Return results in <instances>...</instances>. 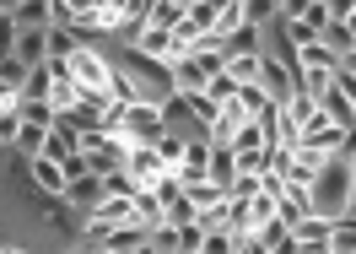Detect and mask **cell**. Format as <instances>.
Returning a JSON list of instances; mask_svg holds the SVG:
<instances>
[{
  "instance_id": "13",
  "label": "cell",
  "mask_w": 356,
  "mask_h": 254,
  "mask_svg": "<svg viewBox=\"0 0 356 254\" xmlns=\"http://www.w3.org/2000/svg\"><path fill=\"white\" fill-rule=\"evenodd\" d=\"M168 70H173V93H205V81H211V70H205L195 54H178Z\"/></svg>"
},
{
  "instance_id": "17",
  "label": "cell",
  "mask_w": 356,
  "mask_h": 254,
  "mask_svg": "<svg viewBox=\"0 0 356 254\" xmlns=\"http://www.w3.org/2000/svg\"><path fill=\"white\" fill-rule=\"evenodd\" d=\"M216 184H232V173H238V152H232V141H211V168H205Z\"/></svg>"
},
{
  "instance_id": "22",
  "label": "cell",
  "mask_w": 356,
  "mask_h": 254,
  "mask_svg": "<svg viewBox=\"0 0 356 254\" xmlns=\"http://www.w3.org/2000/svg\"><path fill=\"white\" fill-rule=\"evenodd\" d=\"M135 222L152 232L162 222V200H156V189H135Z\"/></svg>"
},
{
  "instance_id": "38",
  "label": "cell",
  "mask_w": 356,
  "mask_h": 254,
  "mask_svg": "<svg viewBox=\"0 0 356 254\" xmlns=\"http://www.w3.org/2000/svg\"><path fill=\"white\" fill-rule=\"evenodd\" d=\"M340 27L351 33V44H356V6H351V11H346V22H340Z\"/></svg>"
},
{
  "instance_id": "25",
  "label": "cell",
  "mask_w": 356,
  "mask_h": 254,
  "mask_svg": "<svg viewBox=\"0 0 356 254\" xmlns=\"http://www.w3.org/2000/svg\"><path fill=\"white\" fill-rule=\"evenodd\" d=\"M44 136H49V125H27V119H22V130H17L11 146H17L22 157H38V152H44Z\"/></svg>"
},
{
  "instance_id": "30",
  "label": "cell",
  "mask_w": 356,
  "mask_h": 254,
  "mask_svg": "<svg viewBox=\"0 0 356 254\" xmlns=\"http://www.w3.org/2000/svg\"><path fill=\"white\" fill-rule=\"evenodd\" d=\"M103 189H108V195H135V173L119 162V168H108V173H103Z\"/></svg>"
},
{
  "instance_id": "10",
  "label": "cell",
  "mask_w": 356,
  "mask_h": 254,
  "mask_svg": "<svg viewBox=\"0 0 356 254\" xmlns=\"http://www.w3.org/2000/svg\"><path fill=\"white\" fill-rule=\"evenodd\" d=\"M205 168H211V136H189L184 141V162H178L173 173L184 179V184H195V179H211Z\"/></svg>"
},
{
  "instance_id": "12",
  "label": "cell",
  "mask_w": 356,
  "mask_h": 254,
  "mask_svg": "<svg viewBox=\"0 0 356 254\" xmlns=\"http://www.w3.org/2000/svg\"><path fill=\"white\" fill-rule=\"evenodd\" d=\"M103 195H108V189H103V173H92V168H87V173H76V179L65 184V200H70L76 211H81V216H87V211L97 206Z\"/></svg>"
},
{
  "instance_id": "34",
  "label": "cell",
  "mask_w": 356,
  "mask_h": 254,
  "mask_svg": "<svg viewBox=\"0 0 356 254\" xmlns=\"http://www.w3.org/2000/svg\"><path fill=\"white\" fill-rule=\"evenodd\" d=\"M259 189V173H232V184H227V195H238V200H248Z\"/></svg>"
},
{
  "instance_id": "18",
  "label": "cell",
  "mask_w": 356,
  "mask_h": 254,
  "mask_svg": "<svg viewBox=\"0 0 356 254\" xmlns=\"http://www.w3.org/2000/svg\"><path fill=\"white\" fill-rule=\"evenodd\" d=\"M17 60L44 65V60H49V27H22V38H17Z\"/></svg>"
},
{
  "instance_id": "16",
  "label": "cell",
  "mask_w": 356,
  "mask_h": 254,
  "mask_svg": "<svg viewBox=\"0 0 356 254\" xmlns=\"http://www.w3.org/2000/svg\"><path fill=\"white\" fill-rule=\"evenodd\" d=\"M254 232H259V249H265V254H297V249H291V222H286V216L259 222Z\"/></svg>"
},
{
  "instance_id": "29",
  "label": "cell",
  "mask_w": 356,
  "mask_h": 254,
  "mask_svg": "<svg viewBox=\"0 0 356 254\" xmlns=\"http://www.w3.org/2000/svg\"><path fill=\"white\" fill-rule=\"evenodd\" d=\"M184 141H189V136H178V130H162V136H156V152H162V162H168V168H178V162H184Z\"/></svg>"
},
{
  "instance_id": "23",
  "label": "cell",
  "mask_w": 356,
  "mask_h": 254,
  "mask_svg": "<svg viewBox=\"0 0 356 254\" xmlns=\"http://www.w3.org/2000/svg\"><path fill=\"white\" fill-rule=\"evenodd\" d=\"M184 189H189L195 211H205V206H222V200H227V189L216 184V179H195V184H184Z\"/></svg>"
},
{
  "instance_id": "21",
  "label": "cell",
  "mask_w": 356,
  "mask_h": 254,
  "mask_svg": "<svg viewBox=\"0 0 356 254\" xmlns=\"http://www.w3.org/2000/svg\"><path fill=\"white\" fill-rule=\"evenodd\" d=\"M227 76L243 87V81H259V49H243V54H232L227 60Z\"/></svg>"
},
{
  "instance_id": "19",
  "label": "cell",
  "mask_w": 356,
  "mask_h": 254,
  "mask_svg": "<svg viewBox=\"0 0 356 254\" xmlns=\"http://www.w3.org/2000/svg\"><path fill=\"white\" fill-rule=\"evenodd\" d=\"M248 216H254V228H259V222H275V216H281V195L259 184L254 195H248Z\"/></svg>"
},
{
  "instance_id": "11",
  "label": "cell",
  "mask_w": 356,
  "mask_h": 254,
  "mask_svg": "<svg viewBox=\"0 0 356 254\" xmlns=\"http://www.w3.org/2000/svg\"><path fill=\"white\" fill-rule=\"evenodd\" d=\"M302 141H308V146H324V152H340L346 130H340V125H334V119L324 114V109H313V114L302 119Z\"/></svg>"
},
{
  "instance_id": "15",
  "label": "cell",
  "mask_w": 356,
  "mask_h": 254,
  "mask_svg": "<svg viewBox=\"0 0 356 254\" xmlns=\"http://www.w3.org/2000/svg\"><path fill=\"white\" fill-rule=\"evenodd\" d=\"M130 49H140L146 60H162V65H168V60H173V27H140V38H135Z\"/></svg>"
},
{
  "instance_id": "14",
  "label": "cell",
  "mask_w": 356,
  "mask_h": 254,
  "mask_svg": "<svg viewBox=\"0 0 356 254\" xmlns=\"http://www.w3.org/2000/svg\"><path fill=\"white\" fill-rule=\"evenodd\" d=\"M318 109H324V114H330L340 130H351V125H356V103L346 97V87H340V81H330V87L318 93Z\"/></svg>"
},
{
  "instance_id": "2",
  "label": "cell",
  "mask_w": 356,
  "mask_h": 254,
  "mask_svg": "<svg viewBox=\"0 0 356 254\" xmlns=\"http://www.w3.org/2000/svg\"><path fill=\"white\" fill-rule=\"evenodd\" d=\"M168 130V119H162V103L156 97H135L130 109H124V125L113 130V141H124V146H135V141H152L156 146V136Z\"/></svg>"
},
{
  "instance_id": "27",
  "label": "cell",
  "mask_w": 356,
  "mask_h": 254,
  "mask_svg": "<svg viewBox=\"0 0 356 254\" xmlns=\"http://www.w3.org/2000/svg\"><path fill=\"white\" fill-rule=\"evenodd\" d=\"M11 17H17V27H49V0H22Z\"/></svg>"
},
{
  "instance_id": "32",
  "label": "cell",
  "mask_w": 356,
  "mask_h": 254,
  "mask_svg": "<svg viewBox=\"0 0 356 254\" xmlns=\"http://www.w3.org/2000/svg\"><path fill=\"white\" fill-rule=\"evenodd\" d=\"M243 27V0H222V17H216V33H238Z\"/></svg>"
},
{
  "instance_id": "39",
  "label": "cell",
  "mask_w": 356,
  "mask_h": 254,
  "mask_svg": "<svg viewBox=\"0 0 356 254\" xmlns=\"http://www.w3.org/2000/svg\"><path fill=\"white\" fill-rule=\"evenodd\" d=\"M70 6H76V11H81V17H87V11H97V6H103V0H70Z\"/></svg>"
},
{
  "instance_id": "24",
  "label": "cell",
  "mask_w": 356,
  "mask_h": 254,
  "mask_svg": "<svg viewBox=\"0 0 356 254\" xmlns=\"http://www.w3.org/2000/svg\"><path fill=\"white\" fill-rule=\"evenodd\" d=\"M76 49H81V38H76L70 27H54V22H49V60H70Z\"/></svg>"
},
{
  "instance_id": "8",
  "label": "cell",
  "mask_w": 356,
  "mask_h": 254,
  "mask_svg": "<svg viewBox=\"0 0 356 254\" xmlns=\"http://www.w3.org/2000/svg\"><path fill=\"white\" fill-rule=\"evenodd\" d=\"M92 249H103V254H146V228H140V222H119V228H108Z\"/></svg>"
},
{
  "instance_id": "6",
  "label": "cell",
  "mask_w": 356,
  "mask_h": 254,
  "mask_svg": "<svg viewBox=\"0 0 356 254\" xmlns=\"http://www.w3.org/2000/svg\"><path fill=\"white\" fill-rule=\"evenodd\" d=\"M330 232H334V222L330 216H302L297 228H291V249L297 254H330Z\"/></svg>"
},
{
  "instance_id": "31",
  "label": "cell",
  "mask_w": 356,
  "mask_h": 254,
  "mask_svg": "<svg viewBox=\"0 0 356 254\" xmlns=\"http://www.w3.org/2000/svg\"><path fill=\"white\" fill-rule=\"evenodd\" d=\"M17 38H22L17 17H11V11H0V60H6V54H17Z\"/></svg>"
},
{
  "instance_id": "4",
  "label": "cell",
  "mask_w": 356,
  "mask_h": 254,
  "mask_svg": "<svg viewBox=\"0 0 356 254\" xmlns=\"http://www.w3.org/2000/svg\"><path fill=\"white\" fill-rule=\"evenodd\" d=\"M124 168L135 173V189H152L162 173H173V168L162 162V152H156L152 141H135V146H130V157H124Z\"/></svg>"
},
{
  "instance_id": "37",
  "label": "cell",
  "mask_w": 356,
  "mask_h": 254,
  "mask_svg": "<svg viewBox=\"0 0 356 254\" xmlns=\"http://www.w3.org/2000/svg\"><path fill=\"white\" fill-rule=\"evenodd\" d=\"M17 97H22V93H17V87H11L6 76H0V103H17Z\"/></svg>"
},
{
  "instance_id": "3",
  "label": "cell",
  "mask_w": 356,
  "mask_h": 254,
  "mask_svg": "<svg viewBox=\"0 0 356 254\" xmlns=\"http://www.w3.org/2000/svg\"><path fill=\"white\" fill-rule=\"evenodd\" d=\"M70 70H76V81H81V93L87 97H108V81H113V60L103 54V49H92V44H81L76 54H70Z\"/></svg>"
},
{
  "instance_id": "1",
  "label": "cell",
  "mask_w": 356,
  "mask_h": 254,
  "mask_svg": "<svg viewBox=\"0 0 356 254\" xmlns=\"http://www.w3.org/2000/svg\"><path fill=\"white\" fill-rule=\"evenodd\" d=\"M351 200H356V173H351V162L334 152L318 173H313V184H308V206H313V216H346L351 211Z\"/></svg>"
},
{
  "instance_id": "40",
  "label": "cell",
  "mask_w": 356,
  "mask_h": 254,
  "mask_svg": "<svg viewBox=\"0 0 356 254\" xmlns=\"http://www.w3.org/2000/svg\"><path fill=\"white\" fill-rule=\"evenodd\" d=\"M17 6H22V0H0V11H17Z\"/></svg>"
},
{
  "instance_id": "28",
  "label": "cell",
  "mask_w": 356,
  "mask_h": 254,
  "mask_svg": "<svg viewBox=\"0 0 356 254\" xmlns=\"http://www.w3.org/2000/svg\"><path fill=\"white\" fill-rule=\"evenodd\" d=\"M54 76H49V60L44 65H27V81H22V97H49Z\"/></svg>"
},
{
  "instance_id": "26",
  "label": "cell",
  "mask_w": 356,
  "mask_h": 254,
  "mask_svg": "<svg viewBox=\"0 0 356 254\" xmlns=\"http://www.w3.org/2000/svg\"><path fill=\"white\" fill-rule=\"evenodd\" d=\"M184 6L189 0H152V11H146V27H173L184 17Z\"/></svg>"
},
{
  "instance_id": "36",
  "label": "cell",
  "mask_w": 356,
  "mask_h": 254,
  "mask_svg": "<svg viewBox=\"0 0 356 254\" xmlns=\"http://www.w3.org/2000/svg\"><path fill=\"white\" fill-rule=\"evenodd\" d=\"M340 70H346V76H356V44L340 49Z\"/></svg>"
},
{
  "instance_id": "5",
  "label": "cell",
  "mask_w": 356,
  "mask_h": 254,
  "mask_svg": "<svg viewBox=\"0 0 356 254\" xmlns=\"http://www.w3.org/2000/svg\"><path fill=\"white\" fill-rule=\"evenodd\" d=\"M259 87L270 93V103H286V97L297 93V76H291V65L281 54H265V49H259Z\"/></svg>"
},
{
  "instance_id": "33",
  "label": "cell",
  "mask_w": 356,
  "mask_h": 254,
  "mask_svg": "<svg viewBox=\"0 0 356 254\" xmlns=\"http://www.w3.org/2000/svg\"><path fill=\"white\" fill-rule=\"evenodd\" d=\"M49 22H54V27H76V22H81V11H76L70 0H49Z\"/></svg>"
},
{
  "instance_id": "9",
  "label": "cell",
  "mask_w": 356,
  "mask_h": 254,
  "mask_svg": "<svg viewBox=\"0 0 356 254\" xmlns=\"http://www.w3.org/2000/svg\"><path fill=\"white\" fill-rule=\"evenodd\" d=\"M330 157H334V152H324V146H308V141H297V146H291V162H286V179H291V184H313V173H318V168H324Z\"/></svg>"
},
{
  "instance_id": "35",
  "label": "cell",
  "mask_w": 356,
  "mask_h": 254,
  "mask_svg": "<svg viewBox=\"0 0 356 254\" xmlns=\"http://www.w3.org/2000/svg\"><path fill=\"white\" fill-rule=\"evenodd\" d=\"M302 11H308V0H281V11H275V17H302Z\"/></svg>"
},
{
  "instance_id": "7",
  "label": "cell",
  "mask_w": 356,
  "mask_h": 254,
  "mask_svg": "<svg viewBox=\"0 0 356 254\" xmlns=\"http://www.w3.org/2000/svg\"><path fill=\"white\" fill-rule=\"evenodd\" d=\"M27 179L44 189V195H65L70 184V173H65V162L60 157H49V152H38V157H27Z\"/></svg>"
},
{
  "instance_id": "20",
  "label": "cell",
  "mask_w": 356,
  "mask_h": 254,
  "mask_svg": "<svg viewBox=\"0 0 356 254\" xmlns=\"http://www.w3.org/2000/svg\"><path fill=\"white\" fill-rule=\"evenodd\" d=\"M330 254H356V211L334 216V232H330Z\"/></svg>"
}]
</instances>
